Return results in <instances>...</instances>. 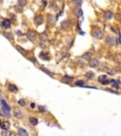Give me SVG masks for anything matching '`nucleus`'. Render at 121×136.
<instances>
[{"label":"nucleus","instance_id":"36","mask_svg":"<svg viewBox=\"0 0 121 136\" xmlns=\"http://www.w3.org/2000/svg\"><path fill=\"white\" fill-rule=\"evenodd\" d=\"M118 44H121V33H119V38H118Z\"/></svg>","mask_w":121,"mask_h":136},{"label":"nucleus","instance_id":"19","mask_svg":"<svg viewBox=\"0 0 121 136\" xmlns=\"http://www.w3.org/2000/svg\"><path fill=\"white\" fill-rule=\"evenodd\" d=\"M29 122L33 125V126H36L38 124V119L35 118V117H29Z\"/></svg>","mask_w":121,"mask_h":136},{"label":"nucleus","instance_id":"12","mask_svg":"<svg viewBox=\"0 0 121 136\" xmlns=\"http://www.w3.org/2000/svg\"><path fill=\"white\" fill-rule=\"evenodd\" d=\"M40 39H41V41H43V42H46L47 40H48V35H47V33L44 31V32H43L41 35H40Z\"/></svg>","mask_w":121,"mask_h":136},{"label":"nucleus","instance_id":"28","mask_svg":"<svg viewBox=\"0 0 121 136\" xmlns=\"http://www.w3.org/2000/svg\"><path fill=\"white\" fill-rule=\"evenodd\" d=\"M110 82H111V80L108 79V80H103V81H101L100 83L102 84V85H108V84H110Z\"/></svg>","mask_w":121,"mask_h":136},{"label":"nucleus","instance_id":"11","mask_svg":"<svg viewBox=\"0 0 121 136\" xmlns=\"http://www.w3.org/2000/svg\"><path fill=\"white\" fill-rule=\"evenodd\" d=\"M18 133H19L20 136H28V133L27 132V130L24 129V128H18Z\"/></svg>","mask_w":121,"mask_h":136},{"label":"nucleus","instance_id":"8","mask_svg":"<svg viewBox=\"0 0 121 136\" xmlns=\"http://www.w3.org/2000/svg\"><path fill=\"white\" fill-rule=\"evenodd\" d=\"M89 63H90V66H91V67H93V68L97 67V66H98V64H99V62H98V60H97V59H92V60H90Z\"/></svg>","mask_w":121,"mask_h":136},{"label":"nucleus","instance_id":"6","mask_svg":"<svg viewBox=\"0 0 121 136\" xmlns=\"http://www.w3.org/2000/svg\"><path fill=\"white\" fill-rule=\"evenodd\" d=\"M0 114L4 117H10L11 116V111H8V110L2 108L1 111H0Z\"/></svg>","mask_w":121,"mask_h":136},{"label":"nucleus","instance_id":"17","mask_svg":"<svg viewBox=\"0 0 121 136\" xmlns=\"http://www.w3.org/2000/svg\"><path fill=\"white\" fill-rule=\"evenodd\" d=\"M3 35L7 38V39H9V40H12L13 39V36H12V34L11 33V32H3Z\"/></svg>","mask_w":121,"mask_h":136},{"label":"nucleus","instance_id":"37","mask_svg":"<svg viewBox=\"0 0 121 136\" xmlns=\"http://www.w3.org/2000/svg\"><path fill=\"white\" fill-rule=\"evenodd\" d=\"M30 108H31V109H34V108H35V104H34V103H31V104H30Z\"/></svg>","mask_w":121,"mask_h":136},{"label":"nucleus","instance_id":"33","mask_svg":"<svg viewBox=\"0 0 121 136\" xmlns=\"http://www.w3.org/2000/svg\"><path fill=\"white\" fill-rule=\"evenodd\" d=\"M14 9H15V11H16V12H22V9H21V8H19V9H18V6L14 7Z\"/></svg>","mask_w":121,"mask_h":136},{"label":"nucleus","instance_id":"34","mask_svg":"<svg viewBox=\"0 0 121 136\" xmlns=\"http://www.w3.org/2000/svg\"><path fill=\"white\" fill-rule=\"evenodd\" d=\"M39 110H40L41 112H44V111H45V109H44V107H42V106H39Z\"/></svg>","mask_w":121,"mask_h":136},{"label":"nucleus","instance_id":"13","mask_svg":"<svg viewBox=\"0 0 121 136\" xmlns=\"http://www.w3.org/2000/svg\"><path fill=\"white\" fill-rule=\"evenodd\" d=\"M14 116H15L16 118H22V117H23V113H22L21 111L15 109V110H14Z\"/></svg>","mask_w":121,"mask_h":136},{"label":"nucleus","instance_id":"5","mask_svg":"<svg viewBox=\"0 0 121 136\" xmlns=\"http://www.w3.org/2000/svg\"><path fill=\"white\" fill-rule=\"evenodd\" d=\"M34 22H35V24H36L37 26H39V25L43 24V22H44V18H43V16H42V15H40V14L36 15V16L34 17Z\"/></svg>","mask_w":121,"mask_h":136},{"label":"nucleus","instance_id":"32","mask_svg":"<svg viewBox=\"0 0 121 136\" xmlns=\"http://www.w3.org/2000/svg\"><path fill=\"white\" fill-rule=\"evenodd\" d=\"M10 134H11V133H10L8 130H4V131H3V133H2V135H3V136H8V135H10Z\"/></svg>","mask_w":121,"mask_h":136},{"label":"nucleus","instance_id":"16","mask_svg":"<svg viewBox=\"0 0 121 136\" xmlns=\"http://www.w3.org/2000/svg\"><path fill=\"white\" fill-rule=\"evenodd\" d=\"M73 4H74V6L76 8H81V6L82 4V0H74Z\"/></svg>","mask_w":121,"mask_h":136},{"label":"nucleus","instance_id":"39","mask_svg":"<svg viewBox=\"0 0 121 136\" xmlns=\"http://www.w3.org/2000/svg\"><path fill=\"white\" fill-rule=\"evenodd\" d=\"M16 33H17V34H18V35H22V32H21V31H17V32H16Z\"/></svg>","mask_w":121,"mask_h":136},{"label":"nucleus","instance_id":"25","mask_svg":"<svg viewBox=\"0 0 121 136\" xmlns=\"http://www.w3.org/2000/svg\"><path fill=\"white\" fill-rule=\"evenodd\" d=\"M16 49H17L18 51H20V52H21L22 54H24V55L27 53V50H26V49H24V48H22L21 46H16Z\"/></svg>","mask_w":121,"mask_h":136},{"label":"nucleus","instance_id":"40","mask_svg":"<svg viewBox=\"0 0 121 136\" xmlns=\"http://www.w3.org/2000/svg\"><path fill=\"white\" fill-rule=\"evenodd\" d=\"M54 1H56V2H58V1H60V0H54Z\"/></svg>","mask_w":121,"mask_h":136},{"label":"nucleus","instance_id":"21","mask_svg":"<svg viewBox=\"0 0 121 136\" xmlns=\"http://www.w3.org/2000/svg\"><path fill=\"white\" fill-rule=\"evenodd\" d=\"M68 25H69V21H68V20L63 21L62 24H60V28H66Z\"/></svg>","mask_w":121,"mask_h":136},{"label":"nucleus","instance_id":"1","mask_svg":"<svg viewBox=\"0 0 121 136\" xmlns=\"http://www.w3.org/2000/svg\"><path fill=\"white\" fill-rule=\"evenodd\" d=\"M92 36H93L95 39H98V40H101V39H103V37H104L102 30L99 29V28H95V29L93 30V32H92Z\"/></svg>","mask_w":121,"mask_h":136},{"label":"nucleus","instance_id":"30","mask_svg":"<svg viewBox=\"0 0 121 136\" xmlns=\"http://www.w3.org/2000/svg\"><path fill=\"white\" fill-rule=\"evenodd\" d=\"M49 7H50V9H52V10H57V6H56L55 4H53V3H50Z\"/></svg>","mask_w":121,"mask_h":136},{"label":"nucleus","instance_id":"27","mask_svg":"<svg viewBox=\"0 0 121 136\" xmlns=\"http://www.w3.org/2000/svg\"><path fill=\"white\" fill-rule=\"evenodd\" d=\"M84 81L83 80H77L76 82H75V84L77 85V86H84Z\"/></svg>","mask_w":121,"mask_h":136},{"label":"nucleus","instance_id":"3","mask_svg":"<svg viewBox=\"0 0 121 136\" xmlns=\"http://www.w3.org/2000/svg\"><path fill=\"white\" fill-rule=\"evenodd\" d=\"M10 122L8 120H0V128L3 130H8L10 128Z\"/></svg>","mask_w":121,"mask_h":136},{"label":"nucleus","instance_id":"26","mask_svg":"<svg viewBox=\"0 0 121 136\" xmlns=\"http://www.w3.org/2000/svg\"><path fill=\"white\" fill-rule=\"evenodd\" d=\"M108 80V77H107L106 75H102V76H100V77L98 78V81H99V82H101V81H103V80Z\"/></svg>","mask_w":121,"mask_h":136},{"label":"nucleus","instance_id":"14","mask_svg":"<svg viewBox=\"0 0 121 136\" xmlns=\"http://www.w3.org/2000/svg\"><path fill=\"white\" fill-rule=\"evenodd\" d=\"M57 20V17H54L53 15H48V23L50 25H53Z\"/></svg>","mask_w":121,"mask_h":136},{"label":"nucleus","instance_id":"38","mask_svg":"<svg viewBox=\"0 0 121 136\" xmlns=\"http://www.w3.org/2000/svg\"><path fill=\"white\" fill-rule=\"evenodd\" d=\"M29 60H31V61H32V62H36L35 59H33V58H29Z\"/></svg>","mask_w":121,"mask_h":136},{"label":"nucleus","instance_id":"15","mask_svg":"<svg viewBox=\"0 0 121 136\" xmlns=\"http://www.w3.org/2000/svg\"><path fill=\"white\" fill-rule=\"evenodd\" d=\"M9 91H11L12 93H16L18 91V89H17V87L14 84H10L9 85Z\"/></svg>","mask_w":121,"mask_h":136},{"label":"nucleus","instance_id":"7","mask_svg":"<svg viewBox=\"0 0 121 136\" xmlns=\"http://www.w3.org/2000/svg\"><path fill=\"white\" fill-rule=\"evenodd\" d=\"M115 43V38L112 37V36H108L107 39H106V44H109V45H113V44Z\"/></svg>","mask_w":121,"mask_h":136},{"label":"nucleus","instance_id":"20","mask_svg":"<svg viewBox=\"0 0 121 136\" xmlns=\"http://www.w3.org/2000/svg\"><path fill=\"white\" fill-rule=\"evenodd\" d=\"M76 15L77 17H81L83 15V12H82V10L81 8H78L77 11H76Z\"/></svg>","mask_w":121,"mask_h":136},{"label":"nucleus","instance_id":"29","mask_svg":"<svg viewBox=\"0 0 121 136\" xmlns=\"http://www.w3.org/2000/svg\"><path fill=\"white\" fill-rule=\"evenodd\" d=\"M18 104H19L20 106H23V107H24V106H26V101H25L24 99H20V100L18 101Z\"/></svg>","mask_w":121,"mask_h":136},{"label":"nucleus","instance_id":"31","mask_svg":"<svg viewBox=\"0 0 121 136\" xmlns=\"http://www.w3.org/2000/svg\"><path fill=\"white\" fill-rule=\"evenodd\" d=\"M91 55H92V54H91L90 52H87L85 55H83V58H84V59H88V58L91 57Z\"/></svg>","mask_w":121,"mask_h":136},{"label":"nucleus","instance_id":"18","mask_svg":"<svg viewBox=\"0 0 121 136\" xmlns=\"http://www.w3.org/2000/svg\"><path fill=\"white\" fill-rule=\"evenodd\" d=\"M111 82L113 83V88H115V89H118V88H119V81H118V80H111Z\"/></svg>","mask_w":121,"mask_h":136},{"label":"nucleus","instance_id":"2","mask_svg":"<svg viewBox=\"0 0 121 136\" xmlns=\"http://www.w3.org/2000/svg\"><path fill=\"white\" fill-rule=\"evenodd\" d=\"M11 20L10 19H7V18H5V19H3L2 21H1V23H0V25H1V27H2V28H4V29H8V28H11Z\"/></svg>","mask_w":121,"mask_h":136},{"label":"nucleus","instance_id":"9","mask_svg":"<svg viewBox=\"0 0 121 136\" xmlns=\"http://www.w3.org/2000/svg\"><path fill=\"white\" fill-rule=\"evenodd\" d=\"M39 56H40L41 59H43V60H47L50 59V56H49V54H48L47 52H41Z\"/></svg>","mask_w":121,"mask_h":136},{"label":"nucleus","instance_id":"22","mask_svg":"<svg viewBox=\"0 0 121 136\" xmlns=\"http://www.w3.org/2000/svg\"><path fill=\"white\" fill-rule=\"evenodd\" d=\"M71 80H72V78H70V77H68V76H65L64 79H63V81L65 82V83H69Z\"/></svg>","mask_w":121,"mask_h":136},{"label":"nucleus","instance_id":"10","mask_svg":"<svg viewBox=\"0 0 121 136\" xmlns=\"http://www.w3.org/2000/svg\"><path fill=\"white\" fill-rule=\"evenodd\" d=\"M113 12H112L111 11H106V12H104V17H105L107 20H111V19L113 18Z\"/></svg>","mask_w":121,"mask_h":136},{"label":"nucleus","instance_id":"23","mask_svg":"<svg viewBox=\"0 0 121 136\" xmlns=\"http://www.w3.org/2000/svg\"><path fill=\"white\" fill-rule=\"evenodd\" d=\"M86 77H87L88 80H92V79H94L95 74H94L93 72H87V73H86Z\"/></svg>","mask_w":121,"mask_h":136},{"label":"nucleus","instance_id":"35","mask_svg":"<svg viewBox=\"0 0 121 136\" xmlns=\"http://www.w3.org/2000/svg\"><path fill=\"white\" fill-rule=\"evenodd\" d=\"M108 72H109V74H111V75H114V74H115V71H113V70H109Z\"/></svg>","mask_w":121,"mask_h":136},{"label":"nucleus","instance_id":"24","mask_svg":"<svg viewBox=\"0 0 121 136\" xmlns=\"http://www.w3.org/2000/svg\"><path fill=\"white\" fill-rule=\"evenodd\" d=\"M27 4V0H18V6L19 7H24Z\"/></svg>","mask_w":121,"mask_h":136},{"label":"nucleus","instance_id":"4","mask_svg":"<svg viewBox=\"0 0 121 136\" xmlns=\"http://www.w3.org/2000/svg\"><path fill=\"white\" fill-rule=\"evenodd\" d=\"M27 37H28V40H30V41H35L36 40V38H37V34H36V32H34L33 30H28V32H27Z\"/></svg>","mask_w":121,"mask_h":136}]
</instances>
